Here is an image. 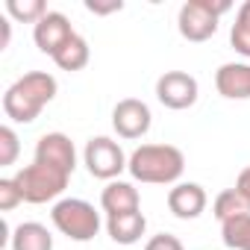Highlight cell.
I'll use <instances>...</instances> for the list:
<instances>
[{
	"mask_svg": "<svg viewBox=\"0 0 250 250\" xmlns=\"http://www.w3.org/2000/svg\"><path fill=\"white\" fill-rule=\"evenodd\" d=\"M18 203H24V194H21L15 177H3L0 180V212H12Z\"/></svg>",
	"mask_w": 250,
	"mask_h": 250,
	"instance_id": "cell-22",
	"label": "cell"
},
{
	"mask_svg": "<svg viewBox=\"0 0 250 250\" xmlns=\"http://www.w3.org/2000/svg\"><path fill=\"white\" fill-rule=\"evenodd\" d=\"M100 206L109 215H121V212H136L142 209V197H139V188L127 180H112L106 183V188L100 191Z\"/></svg>",
	"mask_w": 250,
	"mask_h": 250,
	"instance_id": "cell-14",
	"label": "cell"
},
{
	"mask_svg": "<svg viewBox=\"0 0 250 250\" xmlns=\"http://www.w3.org/2000/svg\"><path fill=\"white\" fill-rule=\"evenodd\" d=\"M36 162H44L65 174H74L77 171V147L65 133H44L36 142Z\"/></svg>",
	"mask_w": 250,
	"mask_h": 250,
	"instance_id": "cell-10",
	"label": "cell"
},
{
	"mask_svg": "<svg viewBox=\"0 0 250 250\" xmlns=\"http://www.w3.org/2000/svg\"><path fill=\"white\" fill-rule=\"evenodd\" d=\"M53 227L71 241H91L100 232V212L80 197H62L50 209Z\"/></svg>",
	"mask_w": 250,
	"mask_h": 250,
	"instance_id": "cell-3",
	"label": "cell"
},
{
	"mask_svg": "<svg viewBox=\"0 0 250 250\" xmlns=\"http://www.w3.org/2000/svg\"><path fill=\"white\" fill-rule=\"evenodd\" d=\"M85 9L94 12V15H112V12H121L124 3L121 0H112V3H94V0H85Z\"/></svg>",
	"mask_w": 250,
	"mask_h": 250,
	"instance_id": "cell-24",
	"label": "cell"
},
{
	"mask_svg": "<svg viewBox=\"0 0 250 250\" xmlns=\"http://www.w3.org/2000/svg\"><path fill=\"white\" fill-rule=\"evenodd\" d=\"M68 180H71V174H65L53 165L36 162V159H33V165L21 168L15 174V183L24 194V203H36V206L62 197V191L68 188Z\"/></svg>",
	"mask_w": 250,
	"mask_h": 250,
	"instance_id": "cell-5",
	"label": "cell"
},
{
	"mask_svg": "<svg viewBox=\"0 0 250 250\" xmlns=\"http://www.w3.org/2000/svg\"><path fill=\"white\" fill-rule=\"evenodd\" d=\"M74 36H77L74 27H71V21H68L62 12H47V15L33 27V42H36V47H39L42 53H47L50 59H53Z\"/></svg>",
	"mask_w": 250,
	"mask_h": 250,
	"instance_id": "cell-9",
	"label": "cell"
},
{
	"mask_svg": "<svg viewBox=\"0 0 250 250\" xmlns=\"http://www.w3.org/2000/svg\"><path fill=\"white\" fill-rule=\"evenodd\" d=\"M229 44L238 56L250 59V0H244L235 12V24L229 30Z\"/></svg>",
	"mask_w": 250,
	"mask_h": 250,
	"instance_id": "cell-18",
	"label": "cell"
},
{
	"mask_svg": "<svg viewBox=\"0 0 250 250\" xmlns=\"http://www.w3.org/2000/svg\"><path fill=\"white\" fill-rule=\"evenodd\" d=\"M229 9V0H186L177 15V30L186 42H209L218 33L221 15Z\"/></svg>",
	"mask_w": 250,
	"mask_h": 250,
	"instance_id": "cell-4",
	"label": "cell"
},
{
	"mask_svg": "<svg viewBox=\"0 0 250 250\" xmlns=\"http://www.w3.org/2000/svg\"><path fill=\"white\" fill-rule=\"evenodd\" d=\"M18 153H21L18 133L9 127V124H3V127H0V168H9V165H15Z\"/></svg>",
	"mask_w": 250,
	"mask_h": 250,
	"instance_id": "cell-21",
	"label": "cell"
},
{
	"mask_svg": "<svg viewBox=\"0 0 250 250\" xmlns=\"http://www.w3.org/2000/svg\"><path fill=\"white\" fill-rule=\"evenodd\" d=\"M206 191L203 186L197 183H177L171 191H168V209L180 218V221H194L206 212Z\"/></svg>",
	"mask_w": 250,
	"mask_h": 250,
	"instance_id": "cell-11",
	"label": "cell"
},
{
	"mask_svg": "<svg viewBox=\"0 0 250 250\" xmlns=\"http://www.w3.org/2000/svg\"><path fill=\"white\" fill-rule=\"evenodd\" d=\"M0 50H6L9 47V39H12V24H9V18H0Z\"/></svg>",
	"mask_w": 250,
	"mask_h": 250,
	"instance_id": "cell-26",
	"label": "cell"
},
{
	"mask_svg": "<svg viewBox=\"0 0 250 250\" xmlns=\"http://www.w3.org/2000/svg\"><path fill=\"white\" fill-rule=\"evenodd\" d=\"M106 232L115 244L130 247L136 241H142V235L147 232V218L142 209L136 212H121V215H109L106 218Z\"/></svg>",
	"mask_w": 250,
	"mask_h": 250,
	"instance_id": "cell-13",
	"label": "cell"
},
{
	"mask_svg": "<svg viewBox=\"0 0 250 250\" xmlns=\"http://www.w3.org/2000/svg\"><path fill=\"white\" fill-rule=\"evenodd\" d=\"M235 188H238V191H241V194L250 200V165H247V168L238 174V180H235Z\"/></svg>",
	"mask_w": 250,
	"mask_h": 250,
	"instance_id": "cell-25",
	"label": "cell"
},
{
	"mask_svg": "<svg viewBox=\"0 0 250 250\" xmlns=\"http://www.w3.org/2000/svg\"><path fill=\"white\" fill-rule=\"evenodd\" d=\"M212 212H215V218L224 224V221H229V218H238V215H250V200L238 191V188H224L218 197H215V203H212Z\"/></svg>",
	"mask_w": 250,
	"mask_h": 250,
	"instance_id": "cell-17",
	"label": "cell"
},
{
	"mask_svg": "<svg viewBox=\"0 0 250 250\" xmlns=\"http://www.w3.org/2000/svg\"><path fill=\"white\" fill-rule=\"evenodd\" d=\"M3 9H6V15H9L12 21H18V24H33V27L50 12L42 0H6Z\"/></svg>",
	"mask_w": 250,
	"mask_h": 250,
	"instance_id": "cell-20",
	"label": "cell"
},
{
	"mask_svg": "<svg viewBox=\"0 0 250 250\" xmlns=\"http://www.w3.org/2000/svg\"><path fill=\"white\" fill-rule=\"evenodd\" d=\"M88 59H91V50H88V42H85L83 36H74V39L53 56V62H56L62 71H68V74L83 71V68L88 65Z\"/></svg>",
	"mask_w": 250,
	"mask_h": 250,
	"instance_id": "cell-16",
	"label": "cell"
},
{
	"mask_svg": "<svg viewBox=\"0 0 250 250\" xmlns=\"http://www.w3.org/2000/svg\"><path fill=\"white\" fill-rule=\"evenodd\" d=\"M215 88L227 100H250V62H227L215 71Z\"/></svg>",
	"mask_w": 250,
	"mask_h": 250,
	"instance_id": "cell-12",
	"label": "cell"
},
{
	"mask_svg": "<svg viewBox=\"0 0 250 250\" xmlns=\"http://www.w3.org/2000/svg\"><path fill=\"white\" fill-rule=\"evenodd\" d=\"M150 124H153L150 106L145 100H139V97H124L112 109V127H115V133L121 139H127V142H136V139L147 136Z\"/></svg>",
	"mask_w": 250,
	"mask_h": 250,
	"instance_id": "cell-8",
	"label": "cell"
},
{
	"mask_svg": "<svg viewBox=\"0 0 250 250\" xmlns=\"http://www.w3.org/2000/svg\"><path fill=\"white\" fill-rule=\"evenodd\" d=\"M9 247L12 250H53V235L44 224L27 221V224H18L12 229Z\"/></svg>",
	"mask_w": 250,
	"mask_h": 250,
	"instance_id": "cell-15",
	"label": "cell"
},
{
	"mask_svg": "<svg viewBox=\"0 0 250 250\" xmlns=\"http://www.w3.org/2000/svg\"><path fill=\"white\" fill-rule=\"evenodd\" d=\"M221 238L229 250H250V215H238L221 224Z\"/></svg>",
	"mask_w": 250,
	"mask_h": 250,
	"instance_id": "cell-19",
	"label": "cell"
},
{
	"mask_svg": "<svg viewBox=\"0 0 250 250\" xmlns=\"http://www.w3.org/2000/svg\"><path fill=\"white\" fill-rule=\"evenodd\" d=\"M83 162H85V168H88L91 177L106 180V183L118 180L121 171H127V165H130V159L124 156L121 145H118L115 139H109V136H94V139H88V145H85V150H83Z\"/></svg>",
	"mask_w": 250,
	"mask_h": 250,
	"instance_id": "cell-6",
	"label": "cell"
},
{
	"mask_svg": "<svg viewBox=\"0 0 250 250\" xmlns=\"http://www.w3.org/2000/svg\"><path fill=\"white\" fill-rule=\"evenodd\" d=\"M145 250H186V247H183V241H180L177 235H171V232H159V235L147 238Z\"/></svg>",
	"mask_w": 250,
	"mask_h": 250,
	"instance_id": "cell-23",
	"label": "cell"
},
{
	"mask_svg": "<svg viewBox=\"0 0 250 250\" xmlns=\"http://www.w3.org/2000/svg\"><path fill=\"white\" fill-rule=\"evenodd\" d=\"M59 85H56V77L47 74V71H30L24 77H18L6 94H3V112L9 121L15 124H33L42 109L56 97Z\"/></svg>",
	"mask_w": 250,
	"mask_h": 250,
	"instance_id": "cell-1",
	"label": "cell"
},
{
	"mask_svg": "<svg viewBox=\"0 0 250 250\" xmlns=\"http://www.w3.org/2000/svg\"><path fill=\"white\" fill-rule=\"evenodd\" d=\"M130 177L147 186H177L186 171V156L174 145H142L130 153Z\"/></svg>",
	"mask_w": 250,
	"mask_h": 250,
	"instance_id": "cell-2",
	"label": "cell"
},
{
	"mask_svg": "<svg viewBox=\"0 0 250 250\" xmlns=\"http://www.w3.org/2000/svg\"><path fill=\"white\" fill-rule=\"evenodd\" d=\"M197 97H200V85L186 71H165L156 80V100L165 109H174V112L191 109L197 103Z\"/></svg>",
	"mask_w": 250,
	"mask_h": 250,
	"instance_id": "cell-7",
	"label": "cell"
}]
</instances>
